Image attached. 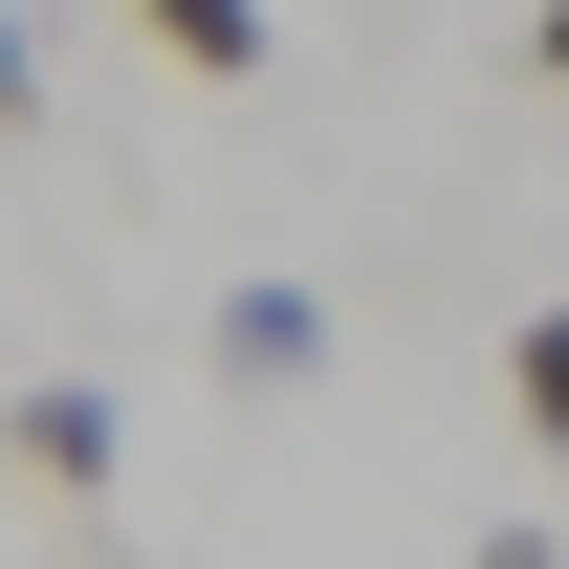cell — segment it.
<instances>
[{"instance_id": "obj_1", "label": "cell", "mask_w": 569, "mask_h": 569, "mask_svg": "<svg viewBox=\"0 0 569 569\" xmlns=\"http://www.w3.org/2000/svg\"><path fill=\"white\" fill-rule=\"evenodd\" d=\"M0 438H22V482H67V503H110V482H132V417H110L88 372H44V395H22Z\"/></svg>"}, {"instance_id": "obj_2", "label": "cell", "mask_w": 569, "mask_h": 569, "mask_svg": "<svg viewBox=\"0 0 569 569\" xmlns=\"http://www.w3.org/2000/svg\"><path fill=\"white\" fill-rule=\"evenodd\" d=\"M219 372H241V395L329 372V307H307V284H241V307H219Z\"/></svg>"}, {"instance_id": "obj_3", "label": "cell", "mask_w": 569, "mask_h": 569, "mask_svg": "<svg viewBox=\"0 0 569 569\" xmlns=\"http://www.w3.org/2000/svg\"><path fill=\"white\" fill-rule=\"evenodd\" d=\"M132 22H153L198 88H241V67H263V0H132Z\"/></svg>"}, {"instance_id": "obj_4", "label": "cell", "mask_w": 569, "mask_h": 569, "mask_svg": "<svg viewBox=\"0 0 569 569\" xmlns=\"http://www.w3.org/2000/svg\"><path fill=\"white\" fill-rule=\"evenodd\" d=\"M22 88H44V67H22V0H0V132H22Z\"/></svg>"}, {"instance_id": "obj_5", "label": "cell", "mask_w": 569, "mask_h": 569, "mask_svg": "<svg viewBox=\"0 0 569 569\" xmlns=\"http://www.w3.org/2000/svg\"><path fill=\"white\" fill-rule=\"evenodd\" d=\"M482 569H569V548H548V526H482Z\"/></svg>"}]
</instances>
